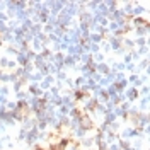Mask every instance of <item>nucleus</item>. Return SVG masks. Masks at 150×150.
Masks as SVG:
<instances>
[]
</instances>
